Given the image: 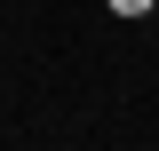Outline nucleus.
Here are the masks:
<instances>
[{"label":"nucleus","mask_w":159,"mask_h":151,"mask_svg":"<svg viewBox=\"0 0 159 151\" xmlns=\"http://www.w3.org/2000/svg\"><path fill=\"white\" fill-rule=\"evenodd\" d=\"M103 8H111V16H151L159 0H103Z\"/></svg>","instance_id":"1"},{"label":"nucleus","mask_w":159,"mask_h":151,"mask_svg":"<svg viewBox=\"0 0 159 151\" xmlns=\"http://www.w3.org/2000/svg\"><path fill=\"white\" fill-rule=\"evenodd\" d=\"M151 16H159V8H151Z\"/></svg>","instance_id":"2"}]
</instances>
